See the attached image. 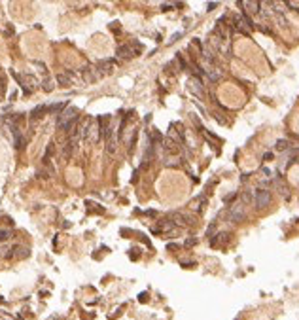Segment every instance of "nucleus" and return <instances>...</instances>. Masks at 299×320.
<instances>
[{
    "instance_id": "nucleus-1",
    "label": "nucleus",
    "mask_w": 299,
    "mask_h": 320,
    "mask_svg": "<svg viewBox=\"0 0 299 320\" xmlns=\"http://www.w3.org/2000/svg\"><path fill=\"white\" fill-rule=\"evenodd\" d=\"M269 203H271V191L269 189L260 188V189L254 191V205H256V208H265V206H269Z\"/></svg>"
},
{
    "instance_id": "nucleus-2",
    "label": "nucleus",
    "mask_w": 299,
    "mask_h": 320,
    "mask_svg": "<svg viewBox=\"0 0 299 320\" xmlns=\"http://www.w3.org/2000/svg\"><path fill=\"white\" fill-rule=\"evenodd\" d=\"M244 216H246V206H244V203H237L235 206H231V210H229V220H231V222L239 224V222L244 220Z\"/></svg>"
},
{
    "instance_id": "nucleus-3",
    "label": "nucleus",
    "mask_w": 299,
    "mask_h": 320,
    "mask_svg": "<svg viewBox=\"0 0 299 320\" xmlns=\"http://www.w3.org/2000/svg\"><path fill=\"white\" fill-rule=\"evenodd\" d=\"M74 118H78V110H76V108H68V110L61 112V114H59V120H57V125H59V129H61L65 123H68L70 120H74Z\"/></svg>"
},
{
    "instance_id": "nucleus-4",
    "label": "nucleus",
    "mask_w": 299,
    "mask_h": 320,
    "mask_svg": "<svg viewBox=\"0 0 299 320\" xmlns=\"http://www.w3.org/2000/svg\"><path fill=\"white\" fill-rule=\"evenodd\" d=\"M244 8H246V12H248V13L258 15V13L261 12V2H260V0H246Z\"/></svg>"
},
{
    "instance_id": "nucleus-5",
    "label": "nucleus",
    "mask_w": 299,
    "mask_h": 320,
    "mask_svg": "<svg viewBox=\"0 0 299 320\" xmlns=\"http://www.w3.org/2000/svg\"><path fill=\"white\" fill-rule=\"evenodd\" d=\"M170 220H172L174 224H178V226H187V224H191V218L186 216V214H180V212H174V214H170Z\"/></svg>"
},
{
    "instance_id": "nucleus-6",
    "label": "nucleus",
    "mask_w": 299,
    "mask_h": 320,
    "mask_svg": "<svg viewBox=\"0 0 299 320\" xmlns=\"http://www.w3.org/2000/svg\"><path fill=\"white\" fill-rule=\"evenodd\" d=\"M81 74H83V80H85V82H95V80H98V72L93 70V68H89V67H85V68L81 70Z\"/></svg>"
},
{
    "instance_id": "nucleus-7",
    "label": "nucleus",
    "mask_w": 299,
    "mask_h": 320,
    "mask_svg": "<svg viewBox=\"0 0 299 320\" xmlns=\"http://www.w3.org/2000/svg\"><path fill=\"white\" fill-rule=\"evenodd\" d=\"M189 89L195 93V95H199V97H201L203 95V85H201V78H191V85H189Z\"/></svg>"
},
{
    "instance_id": "nucleus-8",
    "label": "nucleus",
    "mask_w": 299,
    "mask_h": 320,
    "mask_svg": "<svg viewBox=\"0 0 299 320\" xmlns=\"http://www.w3.org/2000/svg\"><path fill=\"white\" fill-rule=\"evenodd\" d=\"M66 100H63V102H59V104H51V106H47V112H51V114H61L65 108H66Z\"/></svg>"
},
{
    "instance_id": "nucleus-9",
    "label": "nucleus",
    "mask_w": 299,
    "mask_h": 320,
    "mask_svg": "<svg viewBox=\"0 0 299 320\" xmlns=\"http://www.w3.org/2000/svg\"><path fill=\"white\" fill-rule=\"evenodd\" d=\"M45 112H47V106H42V104H40V106H36V108L30 112V118H32V120H40Z\"/></svg>"
},
{
    "instance_id": "nucleus-10",
    "label": "nucleus",
    "mask_w": 299,
    "mask_h": 320,
    "mask_svg": "<svg viewBox=\"0 0 299 320\" xmlns=\"http://www.w3.org/2000/svg\"><path fill=\"white\" fill-rule=\"evenodd\" d=\"M74 142H76L74 138L66 142V146H65V150H63V157H65V159H68V157L72 155V152H74Z\"/></svg>"
},
{
    "instance_id": "nucleus-11",
    "label": "nucleus",
    "mask_w": 299,
    "mask_h": 320,
    "mask_svg": "<svg viewBox=\"0 0 299 320\" xmlns=\"http://www.w3.org/2000/svg\"><path fill=\"white\" fill-rule=\"evenodd\" d=\"M112 67H114V63H112V61H101V63H98V68L104 70V72H110V70H112Z\"/></svg>"
},
{
    "instance_id": "nucleus-12",
    "label": "nucleus",
    "mask_w": 299,
    "mask_h": 320,
    "mask_svg": "<svg viewBox=\"0 0 299 320\" xmlns=\"http://www.w3.org/2000/svg\"><path fill=\"white\" fill-rule=\"evenodd\" d=\"M275 148H276L278 152H284V150H288V148H290V142H288V140H278Z\"/></svg>"
},
{
    "instance_id": "nucleus-13",
    "label": "nucleus",
    "mask_w": 299,
    "mask_h": 320,
    "mask_svg": "<svg viewBox=\"0 0 299 320\" xmlns=\"http://www.w3.org/2000/svg\"><path fill=\"white\" fill-rule=\"evenodd\" d=\"M57 82H59L61 85H65V87H66V85H70V78H68V76H65V74H59V76H57Z\"/></svg>"
},
{
    "instance_id": "nucleus-14",
    "label": "nucleus",
    "mask_w": 299,
    "mask_h": 320,
    "mask_svg": "<svg viewBox=\"0 0 299 320\" xmlns=\"http://www.w3.org/2000/svg\"><path fill=\"white\" fill-rule=\"evenodd\" d=\"M53 153V144H49L47 146V150H45V155H44V163H47L49 161V155Z\"/></svg>"
},
{
    "instance_id": "nucleus-15",
    "label": "nucleus",
    "mask_w": 299,
    "mask_h": 320,
    "mask_svg": "<svg viewBox=\"0 0 299 320\" xmlns=\"http://www.w3.org/2000/svg\"><path fill=\"white\" fill-rule=\"evenodd\" d=\"M10 235H12V233H10L8 229H0V243H2V241H8Z\"/></svg>"
},
{
    "instance_id": "nucleus-16",
    "label": "nucleus",
    "mask_w": 299,
    "mask_h": 320,
    "mask_svg": "<svg viewBox=\"0 0 299 320\" xmlns=\"http://www.w3.org/2000/svg\"><path fill=\"white\" fill-rule=\"evenodd\" d=\"M44 89H45V91H51V89H53V82H51V80H45V82H44Z\"/></svg>"
},
{
    "instance_id": "nucleus-17",
    "label": "nucleus",
    "mask_w": 299,
    "mask_h": 320,
    "mask_svg": "<svg viewBox=\"0 0 299 320\" xmlns=\"http://www.w3.org/2000/svg\"><path fill=\"white\" fill-rule=\"evenodd\" d=\"M172 6H174V4H163V6H161V12H169Z\"/></svg>"
},
{
    "instance_id": "nucleus-18",
    "label": "nucleus",
    "mask_w": 299,
    "mask_h": 320,
    "mask_svg": "<svg viewBox=\"0 0 299 320\" xmlns=\"http://www.w3.org/2000/svg\"><path fill=\"white\" fill-rule=\"evenodd\" d=\"M180 36H182V32H176V34H172V36H170V42H176Z\"/></svg>"
},
{
    "instance_id": "nucleus-19",
    "label": "nucleus",
    "mask_w": 299,
    "mask_h": 320,
    "mask_svg": "<svg viewBox=\"0 0 299 320\" xmlns=\"http://www.w3.org/2000/svg\"><path fill=\"white\" fill-rule=\"evenodd\" d=\"M263 159H265V161H271V159H273V153H271V152H267V153L263 155Z\"/></svg>"
},
{
    "instance_id": "nucleus-20",
    "label": "nucleus",
    "mask_w": 299,
    "mask_h": 320,
    "mask_svg": "<svg viewBox=\"0 0 299 320\" xmlns=\"http://www.w3.org/2000/svg\"><path fill=\"white\" fill-rule=\"evenodd\" d=\"M197 243V239H189V241H186V246H193Z\"/></svg>"
}]
</instances>
